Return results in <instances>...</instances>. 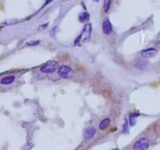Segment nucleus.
I'll list each match as a JSON object with an SVG mask.
<instances>
[{"label":"nucleus","mask_w":160,"mask_h":150,"mask_svg":"<svg viewBox=\"0 0 160 150\" xmlns=\"http://www.w3.org/2000/svg\"><path fill=\"white\" fill-rule=\"evenodd\" d=\"M89 20V14L87 12H83L78 15V21L81 23L87 22Z\"/></svg>","instance_id":"9d476101"},{"label":"nucleus","mask_w":160,"mask_h":150,"mask_svg":"<svg viewBox=\"0 0 160 150\" xmlns=\"http://www.w3.org/2000/svg\"><path fill=\"white\" fill-rule=\"evenodd\" d=\"M111 4H112V0H104V10L105 13H108L109 11L110 7H111Z\"/></svg>","instance_id":"f8f14e48"},{"label":"nucleus","mask_w":160,"mask_h":150,"mask_svg":"<svg viewBox=\"0 0 160 150\" xmlns=\"http://www.w3.org/2000/svg\"><path fill=\"white\" fill-rule=\"evenodd\" d=\"M158 53V50L155 48H148L141 51V56L144 58H154Z\"/></svg>","instance_id":"39448f33"},{"label":"nucleus","mask_w":160,"mask_h":150,"mask_svg":"<svg viewBox=\"0 0 160 150\" xmlns=\"http://www.w3.org/2000/svg\"><path fill=\"white\" fill-rule=\"evenodd\" d=\"M15 79H16V77L14 75H9V76L4 77L3 78H2L0 82L4 85H9L15 82Z\"/></svg>","instance_id":"6e6552de"},{"label":"nucleus","mask_w":160,"mask_h":150,"mask_svg":"<svg viewBox=\"0 0 160 150\" xmlns=\"http://www.w3.org/2000/svg\"><path fill=\"white\" fill-rule=\"evenodd\" d=\"M72 73V69L70 67H68V66H66V65H62L57 70V74L59 75V77L64 78V79L70 78L71 76Z\"/></svg>","instance_id":"20e7f679"},{"label":"nucleus","mask_w":160,"mask_h":150,"mask_svg":"<svg viewBox=\"0 0 160 150\" xmlns=\"http://www.w3.org/2000/svg\"><path fill=\"white\" fill-rule=\"evenodd\" d=\"M112 150H119V148H113V149H112Z\"/></svg>","instance_id":"2eb2a0df"},{"label":"nucleus","mask_w":160,"mask_h":150,"mask_svg":"<svg viewBox=\"0 0 160 150\" xmlns=\"http://www.w3.org/2000/svg\"><path fill=\"white\" fill-rule=\"evenodd\" d=\"M110 122H111V120L110 118L107 117V118H104V120L101 121V122L99 124V128L101 130H105L108 126H109Z\"/></svg>","instance_id":"9b49d317"},{"label":"nucleus","mask_w":160,"mask_h":150,"mask_svg":"<svg viewBox=\"0 0 160 150\" xmlns=\"http://www.w3.org/2000/svg\"><path fill=\"white\" fill-rule=\"evenodd\" d=\"M139 116V113H134L130 115L129 117V123H130V126L134 127L136 124L137 121V117Z\"/></svg>","instance_id":"1a4fd4ad"},{"label":"nucleus","mask_w":160,"mask_h":150,"mask_svg":"<svg viewBox=\"0 0 160 150\" xmlns=\"http://www.w3.org/2000/svg\"><path fill=\"white\" fill-rule=\"evenodd\" d=\"M102 29H103V32H104L105 35H111L113 32V28H112V23L110 22V21L108 19H106L104 20V22H103L102 24Z\"/></svg>","instance_id":"423d86ee"},{"label":"nucleus","mask_w":160,"mask_h":150,"mask_svg":"<svg viewBox=\"0 0 160 150\" xmlns=\"http://www.w3.org/2000/svg\"><path fill=\"white\" fill-rule=\"evenodd\" d=\"M39 43H40V42L39 41H31L29 42H28V45H30V46H34V45H39Z\"/></svg>","instance_id":"ddd939ff"},{"label":"nucleus","mask_w":160,"mask_h":150,"mask_svg":"<svg viewBox=\"0 0 160 150\" xmlns=\"http://www.w3.org/2000/svg\"><path fill=\"white\" fill-rule=\"evenodd\" d=\"M92 32H93V28H92L91 24H86V25H84L82 33L77 38L75 43L76 45H82L89 42L91 38Z\"/></svg>","instance_id":"f257e3e1"},{"label":"nucleus","mask_w":160,"mask_h":150,"mask_svg":"<svg viewBox=\"0 0 160 150\" xmlns=\"http://www.w3.org/2000/svg\"><path fill=\"white\" fill-rule=\"evenodd\" d=\"M59 68V63L57 61L55 60H51L47 63H45L43 67L40 68V71L44 74H54V72H56Z\"/></svg>","instance_id":"f03ea898"},{"label":"nucleus","mask_w":160,"mask_h":150,"mask_svg":"<svg viewBox=\"0 0 160 150\" xmlns=\"http://www.w3.org/2000/svg\"><path fill=\"white\" fill-rule=\"evenodd\" d=\"M93 2H99V1H100V0H93Z\"/></svg>","instance_id":"4468645a"},{"label":"nucleus","mask_w":160,"mask_h":150,"mask_svg":"<svg viewBox=\"0 0 160 150\" xmlns=\"http://www.w3.org/2000/svg\"><path fill=\"white\" fill-rule=\"evenodd\" d=\"M97 133V131L94 128H88L84 130L83 137L86 139H92Z\"/></svg>","instance_id":"0eeeda50"},{"label":"nucleus","mask_w":160,"mask_h":150,"mask_svg":"<svg viewBox=\"0 0 160 150\" xmlns=\"http://www.w3.org/2000/svg\"><path fill=\"white\" fill-rule=\"evenodd\" d=\"M150 145V141L147 138H141L134 143L133 145L134 150H147Z\"/></svg>","instance_id":"7ed1b4c3"}]
</instances>
